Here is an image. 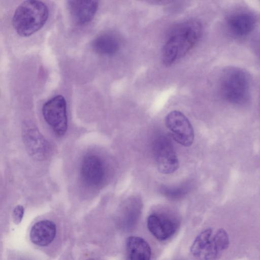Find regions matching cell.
<instances>
[{
  "label": "cell",
  "instance_id": "obj_1",
  "mask_svg": "<svg viewBox=\"0 0 260 260\" xmlns=\"http://www.w3.org/2000/svg\"><path fill=\"white\" fill-rule=\"evenodd\" d=\"M202 34V26L196 20L176 25L170 32L162 48V60L169 66L185 56L196 44Z\"/></svg>",
  "mask_w": 260,
  "mask_h": 260
},
{
  "label": "cell",
  "instance_id": "obj_2",
  "mask_svg": "<svg viewBox=\"0 0 260 260\" xmlns=\"http://www.w3.org/2000/svg\"><path fill=\"white\" fill-rule=\"evenodd\" d=\"M49 15L47 6L39 1L22 2L15 11L12 24L21 37H29L40 30L46 23Z\"/></svg>",
  "mask_w": 260,
  "mask_h": 260
},
{
  "label": "cell",
  "instance_id": "obj_3",
  "mask_svg": "<svg viewBox=\"0 0 260 260\" xmlns=\"http://www.w3.org/2000/svg\"><path fill=\"white\" fill-rule=\"evenodd\" d=\"M229 245V237L225 230L208 228L197 236L190 251L196 260H218Z\"/></svg>",
  "mask_w": 260,
  "mask_h": 260
},
{
  "label": "cell",
  "instance_id": "obj_4",
  "mask_svg": "<svg viewBox=\"0 0 260 260\" xmlns=\"http://www.w3.org/2000/svg\"><path fill=\"white\" fill-rule=\"evenodd\" d=\"M220 90L223 97L231 103L242 104L246 102L250 90L247 74L238 68L228 69L221 77Z\"/></svg>",
  "mask_w": 260,
  "mask_h": 260
},
{
  "label": "cell",
  "instance_id": "obj_5",
  "mask_svg": "<svg viewBox=\"0 0 260 260\" xmlns=\"http://www.w3.org/2000/svg\"><path fill=\"white\" fill-rule=\"evenodd\" d=\"M42 113L56 135L65 134L68 127L67 103L62 95H56L46 102L42 107Z\"/></svg>",
  "mask_w": 260,
  "mask_h": 260
},
{
  "label": "cell",
  "instance_id": "obj_6",
  "mask_svg": "<svg viewBox=\"0 0 260 260\" xmlns=\"http://www.w3.org/2000/svg\"><path fill=\"white\" fill-rule=\"evenodd\" d=\"M153 151L159 172L169 174L176 171L179 166L178 159L170 140L161 136L154 141Z\"/></svg>",
  "mask_w": 260,
  "mask_h": 260
},
{
  "label": "cell",
  "instance_id": "obj_7",
  "mask_svg": "<svg viewBox=\"0 0 260 260\" xmlns=\"http://www.w3.org/2000/svg\"><path fill=\"white\" fill-rule=\"evenodd\" d=\"M166 125L173 139L185 147L190 146L194 139L193 127L188 118L181 112L172 111L165 118Z\"/></svg>",
  "mask_w": 260,
  "mask_h": 260
},
{
  "label": "cell",
  "instance_id": "obj_8",
  "mask_svg": "<svg viewBox=\"0 0 260 260\" xmlns=\"http://www.w3.org/2000/svg\"><path fill=\"white\" fill-rule=\"evenodd\" d=\"M22 137L27 151L32 157L39 160L46 158L49 153L48 144L33 123L26 122L23 124Z\"/></svg>",
  "mask_w": 260,
  "mask_h": 260
},
{
  "label": "cell",
  "instance_id": "obj_9",
  "mask_svg": "<svg viewBox=\"0 0 260 260\" xmlns=\"http://www.w3.org/2000/svg\"><path fill=\"white\" fill-rule=\"evenodd\" d=\"M147 224L151 234L159 241L170 239L179 227V222L176 218L162 214L150 215L148 217Z\"/></svg>",
  "mask_w": 260,
  "mask_h": 260
},
{
  "label": "cell",
  "instance_id": "obj_10",
  "mask_svg": "<svg viewBox=\"0 0 260 260\" xmlns=\"http://www.w3.org/2000/svg\"><path fill=\"white\" fill-rule=\"evenodd\" d=\"M82 179L90 186H97L103 181L105 169L101 159L95 155H88L83 159L80 169Z\"/></svg>",
  "mask_w": 260,
  "mask_h": 260
},
{
  "label": "cell",
  "instance_id": "obj_11",
  "mask_svg": "<svg viewBox=\"0 0 260 260\" xmlns=\"http://www.w3.org/2000/svg\"><path fill=\"white\" fill-rule=\"evenodd\" d=\"M99 6L97 1H67V7L73 19L82 25L88 23L93 18Z\"/></svg>",
  "mask_w": 260,
  "mask_h": 260
},
{
  "label": "cell",
  "instance_id": "obj_12",
  "mask_svg": "<svg viewBox=\"0 0 260 260\" xmlns=\"http://www.w3.org/2000/svg\"><path fill=\"white\" fill-rule=\"evenodd\" d=\"M56 234L55 223L49 220H42L31 227L29 237L32 243L40 246H46L54 239Z\"/></svg>",
  "mask_w": 260,
  "mask_h": 260
},
{
  "label": "cell",
  "instance_id": "obj_13",
  "mask_svg": "<svg viewBox=\"0 0 260 260\" xmlns=\"http://www.w3.org/2000/svg\"><path fill=\"white\" fill-rule=\"evenodd\" d=\"M126 260H150L151 250L144 239L137 236L127 238L125 244Z\"/></svg>",
  "mask_w": 260,
  "mask_h": 260
},
{
  "label": "cell",
  "instance_id": "obj_14",
  "mask_svg": "<svg viewBox=\"0 0 260 260\" xmlns=\"http://www.w3.org/2000/svg\"><path fill=\"white\" fill-rule=\"evenodd\" d=\"M231 31L238 36H244L250 33L255 25V19L250 14L240 12L231 16L228 21Z\"/></svg>",
  "mask_w": 260,
  "mask_h": 260
},
{
  "label": "cell",
  "instance_id": "obj_15",
  "mask_svg": "<svg viewBox=\"0 0 260 260\" xmlns=\"http://www.w3.org/2000/svg\"><path fill=\"white\" fill-rule=\"evenodd\" d=\"M120 43L117 37L110 32L99 35L92 41L93 50L101 55H112L119 50Z\"/></svg>",
  "mask_w": 260,
  "mask_h": 260
},
{
  "label": "cell",
  "instance_id": "obj_16",
  "mask_svg": "<svg viewBox=\"0 0 260 260\" xmlns=\"http://www.w3.org/2000/svg\"><path fill=\"white\" fill-rule=\"evenodd\" d=\"M139 203L130 202L126 204L121 217V228L126 231L132 230L136 225L141 214Z\"/></svg>",
  "mask_w": 260,
  "mask_h": 260
},
{
  "label": "cell",
  "instance_id": "obj_17",
  "mask_svg": "<svg viewBox=\"0 0 260 260\" xmlns=\"http://www.w3.org/2000/svg\"><path fill=\"white\" fill-rule=\"evenodd\" d=\"M186 192L184 188H165L163 190L164 194L169 198L177 199L182 197Z\"/></svg>",
  "mask_w": 260,
  "mask_h": 260
},
{
  "label": "cell",
  "instance_id": "obj_18",
  "mask_svg": "<svg viewBox=\"0 0 260 260\" xmlns=\"http://www.w3.org/2000/svg\"><path fill=\"white\" fill-rule=\"evenodd\" d=\"M24 208L21 205H17L14 209L12 214L13 222L16 224H19L23 217Z\"/></svg>",
  "mask_w": 260,
  "mask_h": 260
},
{
  "label": "cell",
  "instance_id": "obj_19",
  "mask_svg": "<svg viewBox=\"0 0 260 260\" xmlns=\"http://www.w3.org/2000/svg\"><path fill=\"white\" fill-rule=\"evenodd\" d=\"M85 260H97V259L94 258H88Z\"/></svg>",
  "mask_w": 260,
  "mask_h": 260
}]
</instances>
